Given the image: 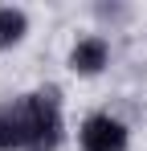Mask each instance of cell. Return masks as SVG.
<instances>
[{
	"mask_svg": "<svg viewBox=\"0 0 147 151\" xmlns=\"http://www.w3.org/2000/svg\"><path fill=\"white\" fill-rule=\"evenodd\" d=\"M21 106H24V127H29L24 151H57V143H61V102H57V90L24 94Z\"/></svg>",
	"mask_w": 147,
	"mask_h": 151,
	"instance_id": "1",
	"label": "cell"
},
{
	"mask_svg": "<svg viewBox=\"0 0 147 151\" xmlns=\"http://www.w3.org/2000/svg\"><path fill=\"white\" fill-rule=\"evenodd\" d=\"M78 139H82V151H127V127L110 114H90Z\"/></svg>",
	"mask_w": 147,
	"mask_h": 151,
	"instance_id": "2",
	"label": "cell"
},
{
	"mask_svg": "<svg viewBox=\"0 0 147 151\" xmlns=\"http://www.w3.org/2000/svg\"><path fill=\"white\" fill-rule=\"evenodd\" d=\"M106 61H110V45H106L102 37H82V41L70 49V70H74V74H82V78L102 74Z\"/></svg>",
	"mask_w": 147,
	"mask_h": 151,
	"instance_id": "3",
	"label": "cell"
},
{
	"mask_svg": "<svg viewBox=\"0 0 147 151\" xmlns=\"http://www.w3.org/2000/svg\"><path fill=\"white\" fill-rule=\"evenodd\" d=\"M24 139H29V127H24V106L17 98L0 106V151H24Z\"/></svg>",
	"mask_w": 147,
	"mask_h": 151,
	"instance_id": "4",
	"label": "cell"
},
{
	"mask_svg": "<svg viewBox=\"0 0 147 151\" xmlns=\"http://www.w3.org/2000/svg\"><path fill=\"white\" fill-rule=\"evenodd\" d=\"M24 33H29V17H24V8L4 4V8H0V49L21 45V41H24Z\"/></svg>",
	"mask_w": 147,
	"mask_h": 151,
	"instance_id": "5",
	"label": "cell"
}]
</instances>
